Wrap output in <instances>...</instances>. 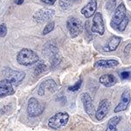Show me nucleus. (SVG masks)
<instances>
[{
    "instance_id": "obj_1",
    "label": "nucleus",
    "mask_w": 131,
    "mask_h": 131,
    "mask_svg": "<svg viewBox=\"0 0 131 131\" xmlns=\"http://www.w3.org/2000/svg\"><path fill=\"white\" fill-rule=\"evenodd\" d=\"M17 60L20 65L23 66H31L39 61V56L34 51L28 49V48H23L18 52L17 56Z\"/></svg>"
},
{
    "instance_id": "obj_2",
    "label": "nucleus",
    "mask_w": 131,
    "mask_h": 131,
    "mask_svg": "<svg viewBox=\"0 0 131 131\" xmlns=\"http://www.w3.org/2000/svg\"><path fill=\"white\" fill-rule=\"evenodd\" d=\"M43 52L52 67H55L59 65L60 61V55H59V49L54 44L47 43L44 47Z\"/></svg>"
},
{
    "instance_id": "obj_3",
    "label": "nucleus",
    "mask_w": 131,
    "mask_h": 131,
    "mask_svg": "<svg viewBox=\"0 0 131 131\" xmlns=\"http://www.w3.org/2000/svg\"><path fill=\"white\" fill-rule=\"evenodd\" d=\"M68 114L65 113V112H59V113H56L54 115H52L49 119L48 126L52 129H60V128L67 125V122H68Z\"/></svg>"
},
{
    "instance_id": "obj_4",
    "label": "nucleus",
    "mask_w": 131,
    "mask_h": 131,
    "mask_svg": "<svg viewBox=\"0 0 131 131\" xmlns=\"http://www.w3.org/2000/svg\"><path fill=\"white\" fill-rule=\"evenodd\" d=\"M3 74L13 86H18L25 77V73L24 72L13 70L10 67H5L4 69Z\"/></svg>"
},
{
    "instance_id": "obj_5",
    "label": "nucleus",
    "mask_w": 131,
    "mask_h": 131,
    "mask_svg": "<svg viewBox=\"0 0 131 131\" xmlns=\"http://www.w3.org/2000/svg\"><path fill=\"white\" fill-rule=\"evenodd\" d=\"M127 9L126 6L124 5V3H121L119 5L117 6V8L115 9L114 15L112 17V19L110 22V25L112 28L115 29L119 26V25L127 18Z\"/></svg>"
},
{
    "instance_id": "obj_6",
    "label": "nucleus",
    "mask_w": 131,
    "mask_h": 131,
    "mask_svg": "<svg viewBox=\"0 0 131 131\" xmlns=\"http://www.w3.org/2000/svg\"><path fill=\"white\" fill-rule=\"evenodd\" d=\"M45 107L36 98H30L27 105V114L30 117H37L42 115Z\"/></svg>"
},
{
    "instance_id": "obj_7",
    "label": "nucleus",
    "mask_w": 131,
    "mask_h": 131,
    "mask_svg": "<svg viewBox=\"0 0 131 131\" xmlns=\"http://www.w3.org/2000/svg\"><path fill=\"white\" fill-rule=\"evenodd\" d=\"M67 27L72 38H76L83 31L82 22L75 17H71L67 21Z\"/></svg>"
},
{
    "instance_id": "obj_8",
    "label": "nucleus",
    "mask_w": 131,
    "mask_h": 131,
    "mask_svg": "<svg viewBox=\"0 0 131 131\" xmlns=\"http://www.w3.org/2000/svg\"><path fill=\"white\" fill-rule=\"evenodd\" d=\"M57 84L52 79H47L43 82L39 86L38 90V94L39 96H45L46 94H50L54 93L57 90Z\"/></svg>"
},
{
    "instance_id": "obj_9",
    "label": "nucleus",
    "mask_w": 131,
    "mask_h": 131,
    "mask_svg": "<svg viewBox=\"0 0 131 131\" xmlns=\"http://www.w3.org/2000/svg\"><path fill=\"white\" fill-rule=\"evenodd\" d=\"M91 31L94 33H98L100 35H103L105 32V26L103 17L101 12H95L94 17L93 18V24L91 27Z\"/></svg>"
},
{
    "instance_id": "obj_10",
    "label": "nucleus",
    "mask_w": 131,
    "mask_h": 131,
    "mask_svg": "<svg viewBox=\"0 0 131 131\" xmlns=\"http://www.w3.org/2000/svg\"><path fill=\"white\" fill-rule=\"evenodd\" d=\"M54 10L51 9H40L33 14V19L38 24H42L49 21L54 15Z\"/></svg>"
},
{
    "instance_id": "obj_11",
    "label": "nucleus",
    "mask_w": 131,
    "mask_h": 131,
    "mask_svg": "<svg viewBox=\"0 0 131 131\" xmlns=\"http://www.w3.org/2000/svg\"><path fill=\"white\" fill-rule=\"evenodd\" d=\"M81 99L82 103H83V107L86 113L90 117H94V115H95V111H94V107L93 104V100L91 95L88 93H83L81 94Z\"/></svg>"
},
{
    "instance_id": "obj_12",
    "label": "nucleus",
    "mask_w": 131,
    "mask_h": 131,
    "mask_svg": "<svg viewBox=\"0 0 131 131\" xmlns=\"http://www.w3.org/2000/svg\"><path fill=\"white\" fill-rule=\"evenodd\" d=\"M110 109V103L108 100L104 99L101 101L100 105L98 107V109L95 112V117L98 121H101L104 119V117L108 114V111Z\"/></svg>"
},
{
    "instance_id": "obj_13",
    "label": "nucleus",
    "mask_w": 131,
    "mask_h": 131,
    "mask_svg": "<svg viewBox=\"0 0 131 131\" xmlns=\"http://www.w3.org/2000/svg\"><path fill=\"white\" fill-rule=\"evenodd\" d=\"M15 93L13 89V85L6 79L0 81V97L4 98L6 96H10Z\"/></svg>"
},
{
    "instance_id": "obj_14",
    "label": "nucleus",
    "mask_w": 131,
    "mask_h": 131,
    "mask_svg": "<svg viewBox=\"0 0 131 131\" xmlns=\"http://www.w3.org/2000/svg\"><path fill=\"white\" fill-rule=\"evenodd\" d=\"M130 100H131L130 92H129V90L126 89L123 93H122V97H121V101H120L119 104H118L117 107L115 108V113L126 110L128 107V104H129V102H130Z\"/></svg>"
},
{
    "instance_id": "obj_15",
    "label": "nucleus",
    "mask_w": 131,
    "mask_h": 131,
    "mask_svg": "<svg viewBox=\"0 0 131 131\" xmlns=\"http://www.w3.org/2000/svg\"><path fill=\"white\" fill-rule=\"evenodd\" d=\"M97 9V1L96 0H89L86 6H84L81 10V13L86 17V18H91L96 12Z\"/></svg>"
},
{
    "instance_id": "obj_16",
    "label": "nucleus",
    "mask_w": 131,
    "mask_h": 131,
    "mask_svg": "<svg viewBox=\"0 0 131 131\" xmlns=\"http://www.w3.org/2000/svg\"><path fill=\"white\" fill-rule=\"evenodd\" d=\"M121 40L122 38L118 37V36H113L107 40V43L103 47V50L105 52H113L118 47V46L121 43Z\"/></svg>"
},
{
    "instance_id": "obj_17",
    "label": "nucleus",
    "mask_w": 131,
    "mask_h": 131,
    "mask_svg": "<svg viewBox=\"0 0 131 131\" xmlns=\"http://www.w3.org/2000/svg\"><path fill=\"white\" fill-rule=\"evenodd\" d=\"M119 65V62L115 60H101L96 61V63L94 64V67L97 68H111V67H117Z\"/></svg>"
},
{
    "instance_id": "obj_18",
    "label": "nucleus",
    "mask_w": 131,
    "mask_h": 131,
    "mask_svg": "<svg viewBox=\"0 0 131 131\" xmlns=\"http://www.w3.org/2000/svg\"><path fill=\"white\" fill-rule=\"evenodd\" d=\"M100 82L105 86H112L117 82V80L113 74H104L100 77Z\"/></svg>"
},
{
    "instance_id": "obj_19",
    "label": "nucleus",
    "mask_w": 131,
    "mask_h": 131,
    "mask_svg": "<svg viewBox=\"0 0 131 131\" xmlns=\"http://www.w3.org/2000/svg\"><path fill=\"white\" fill-rule=\"evenodd\" d=\"M122 118L120 116H115V117H112L110 120L107 122V129L106 131H117V124L121 122Z\"/></svg>"
},
{
    "instance_id": "obj_20",
    "label": "nucleus",
    "mask_w": 131,
    "mask_h": 131,
    "mask_svg": "<svg viewBox=\"0 0 131 131\" xmlns=\"http://www.w3.org/2000/svg\"><path fill=\"white\" fill-rule=\"evenodd\" d=\"M48 71V67L43 61H38L37 66L34 68V74L36 76H39L44 73H46Z\"/></svg>"
},
{
    "instance_id": "obj_21",
    "label": "nucleus",
    "mask_w": 131,
    "mask_h": 131,
    "mask_svg": "<svg viewBox=\"0 0 131 131\" xmlns=\"http://www.w3.org/2000/svg\"><path fill=\"white\" fill-rule=\"evenodd\" d=\"M75 0H60V6L62 8L63 10H67L71 6L72 4L74 2Z\"/></svg>"
},
{
    "instance_id": "obj_22",
    "label": "nucleus",
    "mask_w": 131,
    "mask_h": 131,
    "mask_svg": "<svg viewBox=\"0 0 131 131\" xmlns=\"http://www.w3.org/2000/svg\"><path fill=\"white\" fill-rule=\"evenodd\" d=\"M54 25H55V23H54L53 21H52V22H49V23H48V24L45 26V28H44V30H43V34H44V35H46V34H48L49 32H51V31L53 30Z\"/></svg>"
},
{
    "instance_id": "obj_23",
    "label": "nucleus",
    "mask_w": 131,
    "mask_h": 131,
    "mask_svg": "<svg viewBox=\"0 0 131 131\" xmlns=\"http://www.w3.org/2000/svg\"><path fill=\"white\" fill-rule=\"evenodd\" d=\"M128 18L127 17L125 19H124L121 24L119 25V26L116 28V30L119 31H124L126 29V27H127V25H128Z\"/></svg>"
},
{
    "instance_id": "obj_24",
    "label": "nucleus",
    "mask_w": 131,
    "mask_h": 131,
    "mask_svg": "<svg viewBox=\"0 0 131 131\" xmlns=\"http://www.w3.org/2000/svg\"><path fill=\"white\" fill-rule=\"evenodd\" d=\"M81 84H82V79H80V81H78L73 86H69L68 91H70V92H75V91L79 90L81 86Z\"/></svg>"
},
{
    "instance_id": "obj_25",
    "label": "nucleus",
    "mask_w": 131,
    "mask_h": 131,
    "mask_svg": "<svg viewBox=\"0 0 131 131\" xmlns=\"http://www.w3.org/2000/svg\"><path fill=\"white\" fill-rule=\"evenodd\" d=\"M6 34H7V26H6V25H0V37H5Z\"/></svg>"
},
{
    "instance_id": "obj_26",
    "label": "nucleus",
    "mask_w": 131,
    "mask_h": 131,
    "mask_svg": "<svg viewBox=\"0 0 131 131\" xmlns=\"http://www.w3.org/2000/svg\"><path fill=\"white\" fill-rule=\"evenodd\" d=\"M120 76H121V78H122V79H123V80L128 79V78H129V76H130V73H129V72H128V71H123V72H122V73H120Z\"/></svg>"
},
{
    "instance_id": "obj_27",
    "label": "nucleus",
    "mask_w": 131,
    "mask_h": 131,
    "mask_svg": "<svg viewBox=\"0 0 131 131\" xmlns=\"http://www.w3.org/2000/svg\"><path fill=\"white\" fill-rule=\"evenodd\" d=\"M44 4L46 5H53L54 3L57 1V0H41Z\"/></svg>"
},
{
    "instance_id": "obj_28",
    "label": "nucleus",
    "mask_w": 131,
    "mask_h": 131,
    "mask_svg": "<svg viewBox=\"0 0 131 131\" xmlns=\"http://www.w3.org/2000/svg\"><path fill=\"white\" fill-rule=\"evenodd\" d=\"M130 49H131V44H128V45L126 46L125 49H124V54H125V55H128Z\"/></svg>"
},
{
    "instance_id": "obj_29",
    "label": "nucleus",
    "mask_w": 131,
    "mask_h": 131,
    "mask_svg": "<svg viewBox=\"0 0 131 131\" xmlns=\"http://www.w3.org/2000/svg\"><path fill=\"white\" fill-rule=\"evenodd\" d=\"M24 3V0H18V2H17V4L18 5H21V4Z\"/></svg>"
},
{
    "instance_id": "obj_30",
    "label": "nucleus",
    "mask_w": 131,
    "mask_h": 131,
    "mask_svg": "<svg viewBox=\"0 0 131 131\" xmlns=\"http://www.w3.org/2000/svg\"><path fill=\"white\" fill-rule=\"evenodd\" d=\"M129 1H131V0H129Z\"/></svg>"
}]
</instances>
